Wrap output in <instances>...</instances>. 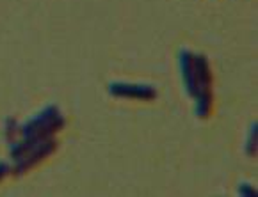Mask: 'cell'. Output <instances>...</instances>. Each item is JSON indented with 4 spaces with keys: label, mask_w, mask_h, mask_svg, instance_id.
Here are the masks:
<instances>
[{
    "label": "cell",
    "mask_w": 258,
    "mask_h": 197,
    "mask_svg": "<svg viewBox=\"0 0 258 197\" xmlns=\"http://www.w3.org/2000/svg\"><path fill=\"white\" fill-rule=\"evenodd\" d=\"M64 125H66V119L62 118L59 107L48 105L36 118H32L29 123L20 126V135H22V139L46 140L55 135L59 130H62Z\"/></svg>",
    "instance_id": "obj_1"
},
{
    "label": "cell",
    "mask_w": 258,
    "mask_h": 197,
    "mask_svg": "<svg viewBox=\"0 0 258 197\" xmlns=\"http://www.w3.org/2000/svg\"><path fill=\"white\" fill-rule=\"evenodd\" d=\"M55 149H57V140L53 139V137H50V139L43 140V142H39V144L32 146L29 151H25L20 158L15 160L13 172L20 176V174H23V172L31 171L32 167H36L38 163H41L43 160H45L46 156L52 155Z\"/></svg>",
    "instance_id": "obj_2"
},
{
    "label": "cell",
    "mask_w": 258,
    "mask_h": 197,
    "mask_svg": "<svg viewBox=\"0 0 258 197\" xmlns=\"http://www.w3.org/2000/svg\"><path fill=\"white\" fill-rule=\"evenodd\" d=\"M109 92L118 98H132V100H150L157 98V91L148 83H125V82H112L109 83Z\"/></svg>",
    "instance_id": "obj_3"
},
{
    "label": "cell",
    "mask_w": 258,
    "mask_h": 197,
    "mask_svg": "<svg viewBox=\"0 0 258 197\" xmlns=\"http://www.w3.org/2000/svg\"><path fill=\"white\" fill-rule=\"evenodd\" d=\"M180 73H182L183 87L190 96H196V73H194V53L190 50H182L178 57Z\"/></svg>",
    "instance_id": "obj_4"
},
{
    "label": "cell",
    "mask_w": 258,
    "mask_h": 197,
    "mask_svg": "<svg viewBox=\"0 0 258 197\" xmlns=\"http://www.w3.org/2000/svg\"><path fill=\"white\" fill-rule=\"evenodd\" d=\"M194 73H196V92L203 89H210L212 85V71L207 55L198 53L194 55Z\"/></svg>",
    "instance_id": "obj_5"
},
{
    "label": "cell",
    "mask_w": 258,
    "mask_h": 197,
    "mask_svg": "<svg viewBox=\"0 0 258 197\" xmlns=\"http://www.w3.org/2000/svg\"><path fill=\"white\" fill-rule=\"evenodd\" d=\"M196 116L198 118H209L210 110H212V103H214V96L210 89H203V91L196 92Z\"/></svg>",
    "instance_id": "obj_6"
},
{
    "label": "cell",
    "mask_w": 258,
    "mask_h": 197,
    "mask_svg": "<svg viewBox=\"0 0 258 197\" xmlns=\"http://www.w3.org/2000/svg\"><path fill=\"white\" fill-rule=\"evenodd\" d=\"M256 146H258V125L254 123L251 126V132L249 137H247V142H246V153L249 156H256Z\"/></svg>",
    "instance_id": "obj_7"
},
{
    "label": "cell",
    "mask_w": 258,
    "mask_h": 197,
    "mask_svg": "<svg viewBox=\"0 0 258 197\" xmlns=\"http://www.w3.org/2000/svg\"><path fill=\"white\" fill-rule=\"evenodd\" d=\"M16 132H20V126H18V123L15 121V119H11L9 118L8 121H6V139L9 140V142H15V135H16Z\"/></svg>",
    "instance_id": "obj_8"
},
{
    "label": "cell",
    "mask_w": 258,
    "mask_h": 197,
    "mask_svg": "<svg viewBox=\"0 0 258 197\" xmlns=\"http://www.w3.org/2000/svg\"><path fill=\"white\" fill-rule=\"evenodd\" d=\"M239 193H240V195H246V197H254V195H256V190H254L249 183H240Z\"/></svg>",
    "instance_id": "obj_9"
},
{
    "label": "cell",
    "mask_w": 258,
    "mask_h": 197,
    "mask_svg": "<svg viewBox=\"0 0 258 197\" xmlns=\"http://www.w3.org/2000/svg\"><path fill=\"white\" fill-rule=\"evenodd\" d=\"M8 172H9V165H8V163H4V162H0V179L4 178Z\"/></svg>",
    "instance_id": "obj_10"
}]
</instances>
